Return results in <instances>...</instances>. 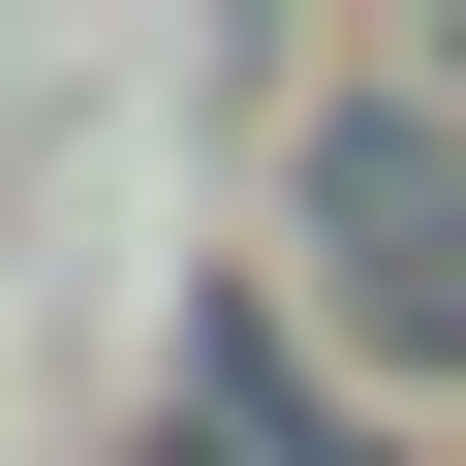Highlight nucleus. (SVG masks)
I'll return each mask as SVG.
<instances>
[{
	"mask_svg": "<svg viewBox=\"0 0 466 466\" xmlns=\"http://www.w3.org/2000/svg\"><path fill=\"white\" fill-rule=\"evenodd\" d=\"M311 249H342L373 342H466V156H435V125H342V156H311Z\"/></svg>",
	"mask_w": 466,
	"mask_h": 466,
	"instance_id": "f257e3e1",
	"label": "nucleus"
}]
</instances>
